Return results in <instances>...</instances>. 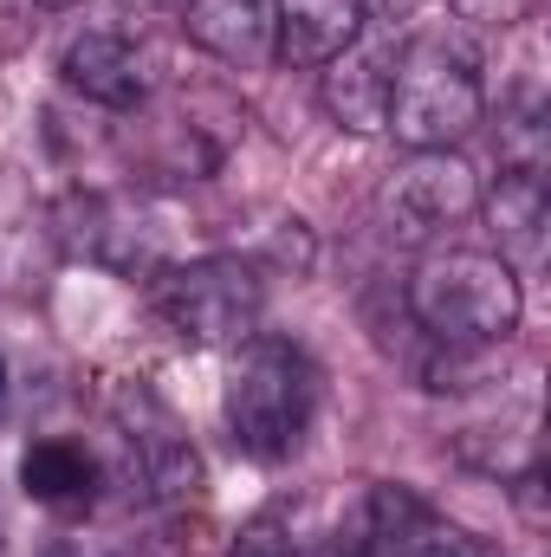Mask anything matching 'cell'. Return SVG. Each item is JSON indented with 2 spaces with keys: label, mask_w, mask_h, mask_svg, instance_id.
<instances>
[{
  "label": "cell",
  "mask_w": 551,
  "mask_h": 557,
  "mask_svg": "<svg viewBox=\"0 0 551 557\" xmlns=\"http://www.w3.org/2000/svg\"><path fill=\"white\" fill-rule=\"evenodd\" d=\"M403 305L428 344H441L448 357H474L519 331L526 292H519L513 260L480 253V247H441L409 273Z\"/></svg>",
  "instance_id": "obj_1"
},
{
  "label": "cell",
  "mask_w": 551,
  "mask_h": 557,
  "mask_svg": "<svg viewBox=\"0 0 551 557\" xmlns=\"http://www.w3.org/2000/svg\"><path fill=\"white\" fill-rule=\"evenodd\" d=\"M480 117H487V85H480V59L467 39L415 33L396 46L390 117H383L390 137L409 149H454Z\"/></svg>",
  "instance_id": "obj_2"
},
{
  "label": "cell",
  "mask_w": 551,
  "mask_h": 557,
  "mask_svg": "<svg viewBox=\"0 0 551 557\" xmlns=\"http://www.w3.org/2000/svg\"><path fill=\"white\" fill-rule=\"evenodd\" d=\"M318 416V363L292 337H247L228 376V434L247 460L279 467L305 447Z\"/></svg>",
  "instance_id": "obj_3"
},
{
  "label": "cell",
  "mask_w": 551,
  "mask_h": 557,
  "mask_svg": "<svg viewBox=\"0 0 551 557\" xmlns=\"http://www.w3.org/2000/svg\"><path fill=\"white\" fill-rule=\"evenodd\" d=\"M149 298H156V318L195 350H241L247 337H260V318H267V278L241 253L156 267Z\"/></svg>",
  "instance_id": "obj_4"
},
{
  "label": "cell",
  "mask_w": 551,
  "mask_h": 557,
  "mask_svg": "<svg viewBox=\"0 0 551 557\" xmlns=\"http://www.w3.org/2000/svg\"><path fill=\"white\" fill-rule=\"evenodd\" d=\"M480 214V175L454 149H409L403 169L377 188V227L403 247H428Z\"/></svg>",
  "instance_id": "obj_5"
},
{
  "label": "cell",
  "mask_w": 551,
  "mask_h": 557,
  "mask_svg": "<svg viewBox=\"0 0 551 557\" xmlns=\"http://www.w3.org/2000/svg\"><path fill=\"white\" fill-rule=\"evenodd\" d=\"M325 117L351 137H377L390 117V72H396V26H364L331 65H318Z\"/></svg>",
  "instance_id": "obj_6"
},
{
  "label": "cell",
  "mask_w": 551,
  "mask_h": 557,
  "mask_svg": "<svg viewBox=\"0 0 551 557\" xmlns=\"http://www.w3.org/2000/svg\"><path fill=\"white\" fill-rule=\"evenodd\" d=\"M118 416H124V441H131V454H137V473H143V486H149V499H156V506H188V499H201V460H195L182 421L169 416L143 383L124 389Z\"/></svg>",
  "instance_id": "obj_7"
},
{
  "label": "cell",
  "mask_w": 551,
  "mask_h": 557,
  "mask_svg": "<svg viewBox=\"0 0 551 557\" xmlns=\"http://www.w3.org/2000/svg\"><path fill=\"white\" fill-rule=\"evenodd\" d=\"M65 240H72V253H85L111 273H149L156 267V227L131 195H72L65 201Z\"/></svg>",
  "instance_id": "obj_8"
},
{
  "label": "cell",
  "mask_w": 551,
  "mask_h": 557,
  "mask_svg": "<svg viewBox=\"0 0 551 557\" xmlns=\"http://www.w3.org/2000/svg\"><path fill=\"white\" fill-rule=\"evenodd\" d=\"M182 33L234 72H267L279 59L273 0H182Z\"/></svg>",
  "instance_id": "obj_9"
},
{
  "label": "cell",
  "mask_w": 551,
  "mask_h": 557,
  "mask_svg": "<svg viewBox=\"0 0 551 557\" xmlns=\"http://www.w3.org/2000/svg\"><path fill=\"white\" fill-rule=\"evenodd\" d=\"M59 78L98 104V111H137L143 104V52L118 33H78L59 52Z\"/></svg>",
  "instance_id": "obj_10"
},
{
  "label": "cell",
  "mask_w": 551,
  "mask_h": 557,
  "mask_svg": "<svg viewBox=\"0 0 551 557\" xmlns=\"http://www.w3.org/2000/svg\"><path fill=\"white\" fill-rule=\"evenodd\" d=\"M20 486L33 506L46 512H91L98 506V486H105V467L85 441H65V434H46L20 454Z\"/></svg>",
  "instance_id": "obj_11"
},
{
  "label": "cell",
  "mask_w": 551,
  "mask_h": 557,
  "mask_svg": "<svg viewBox=\"0 0 551 557\" xmlns=\"http://www.w3.org/2000/svg\"><path fill=\"white\" fill-rule=\"evenodd\" d=\"M357 33V0H273V39L285 65H331Z\"/></svg>",
  "instance_id": "obj_12"
},
{
  "label": "cell",
  "mask_w": 551,
  "mask_h": 557,
  "mask_svg": "<svg viewBox=\"0 0 551 557\" xmlns=\"http://www.w3.org/2000/svg\"><path fill=\"white\" fill-rule=\"evenodd\" d=\"M493 208V227H500V260L513 253H539L546 247V221H551V195H546V169H500V188L480 195Z\"/></svg>",
  "instance_id": "obj_13"
},
{
  "label": "cell",
  "mask_w": 551,
  "mask_h": 557,
  "mask_svg": "<svg viewBox=\"0 0 551 557\" xmlns=\"http://www.w3.org/2000/svg\"><path fill=\"white\" fill-rule=\"evenodd\" d=\"M228 557H305V545H298V532L279 512H267V519L241 525V539L228 545Z\"/></svg>",
  "instance_id": "obj_14"
},
{
  "label": "cell",
  "mask_w": 551,
  "mask_h": 557,
  "mask_svg": "<svg viewBox=\"0 0 551 557\" xmlns=\"http://www.w3.org/2000/svg\"><path fill=\"white\" fill-rule=\"evenodd\" d=\"M448 7H454L467 26H500V33L539 13V0H448Z\"/></svg>",
  "instance_id": "obj_15"
},
{
  "label": "cell",
  "mask_w": 551,
  "mask_h": 557,
  "mask_svg": "<svg viewBox=\"0 0 551 557\" xmlns=\"http://www.w3.org/2000/svg\"><path fill=\"white\" fill-rule=\"evenodd\" d=\"M421 0H357V13H364V26H403Z\"/></svg>",
  "instance_id": "obj_16"
},
{
  "label": "cell",
  "mask_w": 551,
  "mask_h": 557,
  "mask_svg": "<svg viewBox=\"0 0 551 557\" xmlns=\"http://www.w3.org/2000/svg\"><path fill=\"white\" fill-rule=\"evenodd\" d=\"M131 7H169V0H131Z\"/></svg>",
  "instance_id": "obj_17"
},
{
  "label": "cell",
  "mask_w": 551,
  "mask_h": 557,
  "mask_svg": "<svg viewBox=\"0 0 551 557\" xmlns=\"http://www.w3.org/2000/svg\"><path fill=\"white\" fill-rule=\"evenodd\" d=\"M39 7H72V0H39Z\"/></svg>",
  "instance_id": "obj_18"
},
{
  "label": "cell",
  "mask_w": 551,
  "mask_h": 557,
  "mask_svg": "<svg viewBox=\"0 0 551 557\" xmlns=\"http://www.w3.org/2000/svg\"><path fill=\"white\" fill-rule=\"evenodd\" d=\"M0 557H7V525H0Z\"/></svg>",
  "instance_id": "obj_19"
},
{
  "label": "cell",
  "mask_w": 551,
  "mask_h": 557,
  "mask_svg": "<svg viewBox=\"0 0 551 557\" xmlns=\"http://www.w3.org/2000/svg\"><path fill=\"white\" fill-rule=\"evenodd\" d=\"M0 389H7V363H0Z\"/></svg>",
  "instance_id": "obj_20"
}]
</instances>
